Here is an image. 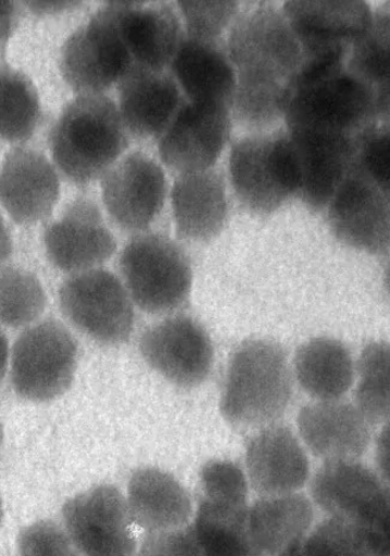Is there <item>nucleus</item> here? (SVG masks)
I'll return each instance as SVG.
<instances>
[{"label": "nucleus", "instance_id": "nucleus-42", "mask_svg": "<svg viewBox=\"0 0 390 556\" xmlns=\"http://www.w3.org/2000/svg\"><path fill=\"white\" fill-rule=\"evenodd\" d=\"M27 8L38 16L55 15L78 9L80 2H27Z\"/></svg>", "mask_w": 390, "mask_h": 556}, {"label": "nucleus", "instance_id": "nucleus-45", "mask_svg": "<svg viewBox=\"0 0 390 556\" xmlns=\"http://www.w3.org/2000/svg\"><path fill=\"white\" fill-rule=\"evenodd\" d=\"M2 444H3V428H2V422H0V450H2Z\"/></svg>", "mask_w": 390, "mask_h": 556}, {"label": "nucleus", "instance_id": "nucleus-33", "mask_svg": "<svg viewBox=\"0 0 390 556\" xmlns=\"http://www.w3.org/2000/svg\"><path fill=\"white\" fill-rule=\"evenodd\" d=\"M47 306L39 277L18 267L0 269V324L12 329L28 328Z\"/></svg>", "mask_w": 390, "mask_h": 556}, {"label": "nucleus", "instance_id": "nucleus-13", "mask_svg": "<svg viewBox=\"0 0 390 556\" xmlns=\"http://www.w3.org/2000/svg\"><path fill=\"white\" fill-rule=\"evenodd\" d=\"M230 108L186 101L160 138L163 163L178 175L214 167L230 136Z\"/></svg>", "mask_w": 390, "mask_h": 556}, {"label": "nucleus", "instance_id": "nucleus-34", "mask_svg": "<svg viewBox=\"0 0 390 556\" xmlns=\"http://www.w3.org/2000/svg\"><path fill=\"white\" fill-rule=\"evenodd\" d=\"M389 355L387 343L374 342L363 349L358 359L355 405L372 426L388 422L390 414Z\"/></svg>", "mask_w": 390, "mask_h": 556}, {"label": "nucleus", "instance_id": "nucleus-12", "mask_svg": "<svg viewBox=\"0 0 390 556\" xmlns=\"http://www.w3.org/2000/svg\"><path fill=\"white\" fill-rule=\"evenodd\" d=\"M327 222L334 236L347 247L386 255L389 250V193L351 166L327 205Z\"/></svg>", "mask_w": 390, "mask_h": 556}, {"label": "nucleus", "instance_id": "nucleus-19", "mask_svg": "<svg viewBox=\"0 0 390 556\" xmlns=\"http://www.w3.org/2000/svg\"><path fill=\"white\" fill-rule=\"evenodd\" d=\"M60 179L47 156L34 149L10 150L0 167V204L20 225H34L52 214Z\"/></svg>", "mask_w": 390, "mask_h": 556}, {"label": "nucleus", "instance_id": "nucleus-30", "mask_svg": "<svg viewBox=\"0 0 390 556\" xmlns=\"http://www.w3.org/2000/svg\"><path fill=\"white\" fill-rule=\"evenodd\" d=\"M389 538L327 517L277 556H367L390 554Z\"/></svg>", "mask_w": 390, "mask_h": 556}, {"label": "nucleus", "instance_id": "nucleus-5", "mask_svg": "<svg viewBox=\"0 0 390 556\" xmlns=\"http://www.w3.org/2000/svg\"><path fill=\"white\" fill-rule=\"evenodd\" d=\"M229 176L242 207L255 215H272L299 197L300 168L288 132L277 129L239 139L230 151Z\"/></svg>", "mask_w": 390, "mask_h": 556}, {"label": "nucleus", "instance_id": "nucleus-8", "mask_svg": "<svg viewBox=\"0 0 390 556\" xmlns=\"http://www.w3.org/2000/svg\"><path fill=\"white\" fill-rule=\"evenodd\" d=\"M125 2H109L73 33L60 55V71L79 94L103 93L134 65L119 29Z\"/></svg>", "mask_w": 390, "mask_h": 556}, {"label": "nucleus", "instance_id": "nucleus-14", "mask_svg": "<svg viewBox=\"0 0 390 556\" xmlns=\"http://www.w3.org/2000/svg\"><path fill=\"white\" fill-rule=\"evenodd\" d=\"M101 187L105 210L122 231H146L164 208L165 173L148 154L134 152L118 160L103 175Z\"/></svg>", "mask_w": 390, "mask_h": 556}, {"label": "nucleus", "instance_id": "nucleus-7", "mask_svg": "<svg viewBox=\"0 0 390 556\" xmlns=\"http://www.w3.org/2000/svg\"><path fill=\"white\" fill-rule=\"evenodd\" d=\"M9 364L17 395L33 403L52 402L75 380L78 343L63 323L36 321L17 337Z\"/></svg>", "mask_w": 390, "mask_h": 556}, {"label": "nucleus", "instance_id": "nucleus-16", "mask_svg": "<svg viewBox=\"0 0 390 556\" xmlns=\"http://www.w3.org/2000/svg\"><path fill=\"white\" fill-rule=\"evenodd\" d=\"M284 14L294 31L302 60L348 58L353 43L367 34L374 12L365 2H287Z\"/></svg>", "mask_w": 390, "mask_h": 556}, {"label": "nucleus", "instance_id": "nucleus-2", "mask_svg": "<svg viewBox=\"0 0 390 556\" xmlns=\"http://www.w3.org/2000/svg\"><path fill=\"white\" fill-rule=\"evenodd\" d=\"M288 130L310 129L356 137L389 112L376 93L352 76L345 63L332 60L302 62L292 81L285 113Z\"/></svg>", "mask_w": 390, "mask_h": 556}, {"label": "nucleus", "instance_id": "nucleus-25", "mask_svg": "<svg viewBox=\"0 0 390 556\" xmlns=\"http://www.w3.org/2000/svg\"><path fill=\"white\" fill-rule=\"evenodd\" d=\"M126 501L133 523L148 534L187 527L193 513L187 489L168 471L155 467L134 471Z\"/></svg>", "mask_w": 390, "mask_h": 556}, {"label": "nucleus", "instance_id": "nucleus-20", "mask_svg": "<svg viewBox=\"0 0 390 556\" xmlns=\"http://www.w3.org/2000/svg\"><path fill=\"white\" fill-rule=\"evenodd\" d=\"M300 437L313 456L326 462L358 460L372 442V425L355 404L319 401L298 415Z\"/></svg>", "mask_w": 390, "mask_h": 556}, {"label": "nucleus", "instance_id": "nucleus-24", "mask_svg": "<svg viewBox=\"0 0 390 556\" xmlns=\"http://www.w3.org/2000/svg\"><path fill=\"white\" fill-rule=\"evenodd\" d=\"M119 29L134 65L166 71L186 31L176 9L167 3L125 2Z\"/></svg>", "mask_w": 390, "mask_h": 556}, {"label": "nucleus", "instance_id": "nucleus-22", "mask_svg": "<svg viewBox=\"0 0 390 556\" xmlns=\"http://www.w3.org/2000/svg\"><path fill=\"white\" fill-rule=\"evenodd\" d=\"M118 112L131 136L142 139L161 138L186 102L174 76L133 65L118 83Z\"/></svg>", "mask_w": 390, "mask_h": 556}, {"label": "nucleus", "instance_id": "nucleus-15", "mask_svg": "<svg viewBox=\"0 0 390 556\" xmlns=\"http://www.w3.org/2000/svg\"><path fill=\"white\" fill-rule=\"evenodd\" d=\"M139 349L146 364L183 389L200 386L213 368L211 337L187 316L168 317L151 326L142 333Z\"/></svg>", "mask_w": 390, "mask_h": 556}, {"label": "nucleus", "instance_id": "nucleus-43", "mask_svg": "<svg viewBox=\"0 0 390 556\" xmlns=\"http://www.w3.org/2000/svg\"><path fill=\"white\" fill-rule=\"evenodd\" d=\"M12 251H14V240H12L10 228L3 215L0 214V264L9 260Z\"/></svg>", "mask_w": 390, "mask_h": 556}, {"label": "nucleus", "instance_id": "nucleus-47", "mask_svg": "<svg viewBox=\"0 0 390 556\" xmlns=\"http://www.w3.org/2000/svg\"><path fill=\"white\" fill-rule=\"evenodd\" d=\"M0 522H2V503H0Z\"/></svg>", "mask_w": 390, "mask_h": 556}, {"label": "nucleus", "instance_id": "nucleus-26", "mask_svg": "<svg viewBox=\"0 0 390 556\" xmlns=\"http://www.w3.org/2000/svg\"><path fill=\"white\" fill-rule=\"evenodd\" d=\"M169 68L189 102L217 103L231 109L237 74L226 43L202 42L186 36Z\"/></svg>", "mask_w": 390, "mask_h": 556}, {"label": "nucleus", "instance_id": "nucleus-1", "mask_svg": "<svg viewBox=\"0 0 390 556\" xmlns=\"http://www.w3.org/2000/svg\"><path fill=\"white\" fill-rule=\"evenodd\" d=\"M226 51L237 74L235 94L288 103L302 51L282 9L248 4L231 23Z\"/></svg>", "mask_w": 390, "mask_h": 556}, {"label": "nucleus", "instance_id": "nucleus-6", "mask_svg": "<svg viewBox=\"0 0 390 556\" xmlns=\"http://www.w3.org/2000/svg\"><path fill=\"white\" fill-rule=\"evenodd\" d=\"M119 271L134 305L150 314L185 305L192 268L185 250L161 233H140L121 252Z\"/></svg>", "mask_w": 390, "mask_h": 556}, {"label": "nucleus", "instance_id": "nucleus-10", "mask_svg": "<svg viewBox=\"0 0 390 556\" xmlns=\"http://www.w3.org/2000/svg\"><path fill=\"white\" fill-rule=\"evenodd\" d=\"M311 494L328 517L389 538V490L358 460L324 463L311 480Z\"/></svg>", "mask_w": 390, "mask_h": 556}, {"label": "nucleus", "instance_id": "nucleus-39", "mask_svg": "<svg viewBox=\"0 0 390 556\" xmlns=\"http://www.w3.org/2000/svg\"><path fill=\"white\" fill-rule=\"evenodd\" d=\"M134 556H206L192 525L164 533L148 534Z\"/></svg>", "mask_w": 390, "mask_h": 556}, {"label": "nucleus", "instance_id": "nucleus-41", "mask_svg": "<svg viewBox=\"0 0 390 556\" xmlns=\"http://www.w3.org/2000/svg\"><path fill=\"white\" fill-rule=\"evenodd\" d=\"M376 473L387 483L389 480V429H383L376 446Z\"/></svg>", "mask_w": 390, "mask_h": 556}, {"label": "nucleus", "instance_id": "nucleus-40", "mask_svg": "<svg viewBox=\"0 0 390 556\" xmlns=\"http://www.w3.org/2000/svg\"><path fill=\"white\" fill-rule=\"evenodd\" d=\"M18 9L15 3L0 2V45L5 43L17 28Z\"/></svg>", "mask_w": 390, "mask_h": 556}, {"label": "nucleus", "instance_id": "nucleus-44", "mask_svg": "<svg viewBox=\"0 0 390 556\" xmlns=\"http://www.w3.org/2000/svg\"><path fill=\"white\" fill-rule=\"evenodd\" d=\"M10 362V346L5 333L0 330V382L3 381Z\"/></svg>", "mask_w": 390, "mask_h": 556}, {"label": "nucleus", "instance_id": "nucleus-46", "mask_svg": "<svg viewBox=\"0 0 390 556\" xmlns=\"http://www.w3.org/2000/svg\"><path fill=\"white\" fill-rule=\"evenodd\" d=\"M390 554H382V553H373L367 556H389Z\"/></svg>", "mask_w": 390, "mask_h": 556}, {"label": "nucleus", "instance_id": "nucleus-4", "mask_svg": "<svg viewBox=\"0 0 390 556\" xmlns=\"http://www.w3.org/2000/svg\"><path fill=\"white\" fill-rule=\"evenodd\" d=\"M292 371L282 345L249 340L230 356L221 401L223 417L240 429L266 428L286 414Z\"/></svg>", "mask_w": 390, "mask_h": 556}, {"label": "nucleus", "instance_id": "nucleus-36", "mask_svg": "<svg viewBox=\"0 0 390 556\" xmlns=\"http://www.w3.org/2000/svg\"><path fill=\"white\" fill-rule=\"evenodd\" d=\"M355 166L385 192L390 187V132L388 121H375L355 138Z\"/></svg>", "mask_w": 390, "mask_h": 556}, {"label": "nucleus", "instance_id": "nucleus-38", "mask_svg": "<svg viewBox=\"0 0 390 556\" xmlns=\"http://www.w3.org/2000/svg\"><path fill=\"white\" fill-rule=\"evenodd\" d=\"M20 556H80L63 526L42 519L21 531Z\"/></svg>", "mask_w": 390, "mask_h": 556}, {"label": "nucleus", "instance_id": "nucleus-28", "mask_svg": "<svg viewBox=\"0 0 390 556\" xmlns=\"http://www.w3.org/2000/svg\"><path fill=\"white\" fill-rule=\"evenodd\" d=\"M302 390L318 401H338L355 382V364L347 345L335 338L316 337L302 344L294 357Z\"/></svg>", "mask_w": 390, "mask_h": 556}, {"label": "nucleus", "instance_id": "nucleus-11", "mask_svg": "<svg viewBox=\"0 0 390 556\" xmlns=\"http://www.w3.org/2000/svg\"><path fill=\"white\" fill-rule=\"evenodd\" d=\"M64 528L80 556H134L136 530L122 492L103 483L70 498Z\"/></svg>", "mask_w": 390, "mask_h": 556}, {"label": "nucleus", "instance_id": "nucleus-31", "mask_svg": "<svg viewBox=\"0 0 390 556\" xmlns=\"http://www.w3.org/2000/svg\"><path fill=\"white\" fill-rule=\"evenodd\" d=\"M42 108L38 90L23 72L0 64V139H30L40 124Z\"/></svg>", "mask_w": 390, "mask_h": 556}, {"label": "nucleus", "instance_id": "nucleus-27", "mask_svg": "<svg viewBox=\"0 0 390 556\" xmlns=\"http://www.w3.org/2000/svg\"><path fill=\"white\" fill-rule=\"evenodd\" d=\"M314 518L313 503L299 492L254 502L249 507L252 555L277 556L309 533Z\"/></svg>", "mask_w": 390, "mask_h": 556}, {"label": "nucleus", "instance_id": "nucleus-37", "mask_svg": "<svg viewBox=\"0 0 390 556\" xmlns=\"http://www.w3.org/2000/svg\"><path fill=\"white\" fill-rule=\"evenodd\" d=\"M201 497L248 503L249 481L235 463L213 460L200 471Z\"/></svg>", "mask_w": 390, "mask_h": 556}, {"label": "nucleus", "instance_id": "nucleus-29", "mask_svg": "<svg viewBox=\"0 0 390 556\" xmlns=\"http://www.w3.org/2000/svg\"><path fill=\"white\" fill-rule=\"evenodd\" d=\"M249 507L248 503L200 497L192 528L206 556H253Z\"/></svg>", "mask_w": 390, "mask_h": 556}, {"label": "nucleus", "instance_id": "nucleus-9", "mask_svg": "<svg viewBox=\"0 0 390 556\" xmlns=\"http://www.w3.org/2000/svg\"><path fill=\"white\" fill-rule=\"evenodd\" d=\"M59 305L76 329L103 345L126 343L136 323L124 282L102 268L70 275L59 289Z\"/></svg>", "mask_w": 390, "mask_h": 556}, {"label": "nucleus", "instance_id": "nucleus-18", "mask_svg": "<svg viewBox=\"0 0 390 556\" xmlns=\"http://www.w3.org/2000/svg\"><path fill=\"white\" fill-rule=\"evenodd\" d=\"M300 168L299 197L315 213L327 208L355 159V138L343 132L288 130Z\"/></svg>", "mask_w": 390, "mask_h": 556}, {"label": "nucleus", "instance_id": "nucleus-21", "mask_svg": "<svg viewBox=\"0 0 390 556\" xmlns=\"http://www.w3.org/2000/svg\"><path fill=\"white\" fill-rule=\"evenodd\" d=\"M251 488L261 498L299 492L310 479V460L294 432L273 425L261 429L247 445Z\"/></svg>", "mask_w": 390, "mask_h": 556}, {"label": "nucleus", "instance_id": "nucleus-17", "mask_svg": "<svg viewBox=\"0 0 390 556\" xmlns=\"http://www.w3.org/2000/svg\"><path fill=\"white\" fill-rule=\"evenodd\" d=\"M43 244L48 260L70 275L100 268L117 248L99 204L85 197L73 200L63 216L45 229Z\"/></svg>", "mask_w": 390, "mask_h": 556}, {"label": "nucleus", "instance_id": "nucleus-3", "mask_svg": "<svg viewBox=\"0 0 390 556\" xmlns=\"http://www.w3.org/2000/svg\"><path fill=\"white\" fill-rule=\"evenodd\" d=\"M128 143L118 108L104 93L76 97L64 108L51 132L55 166L78 186L102 178Z\"/></svg>", "mask_w": 390, "mask_h": 556}, {"label": "nucleus", "instance_id": "nucleus-35", "mask_svg": "<svg viewBox=\"0 0 390 556\" xmlns=\"http://www.w3.org/2000/svg\"><path fill=\"white\" fill-rule=\"evenodd\" d=\"M189 39L225 43L223 35L240 12L238 2H178Z\"/></svg>", "mask_w": 390, "mask_h": 556}, {"label": "nucleus", "instance_id": "nucleus-23", "mask_svg": "<svg viewBox=\"0 0 390 556\" xmlns=\"http://www.w3.org/2000/svg\"><path fill=\"white\" fill-rule=\"evenodd\" d=\"M180 239L209 243L223 232L228 216L226 180L221 170L178 175L171 192Z\"/></svg>", "mask_w": 390, "mask_h": 556}, {"label": "nucleus", "instance_id": "nucleus-32", "mask_svg": "<svg viewBox=\"0 0 390 556\" xmlns=\"http://www.w3.org/2000/svg\"><path fill=\"white\" fill-rule=\"evenodd\" d=\"M352 76L368 86L389 112L390 42L388 5L374 12L373 26L352 45L347 60Z\"/></svg>", "mask_w": 390, "mask_h": 556}]
</instances>
